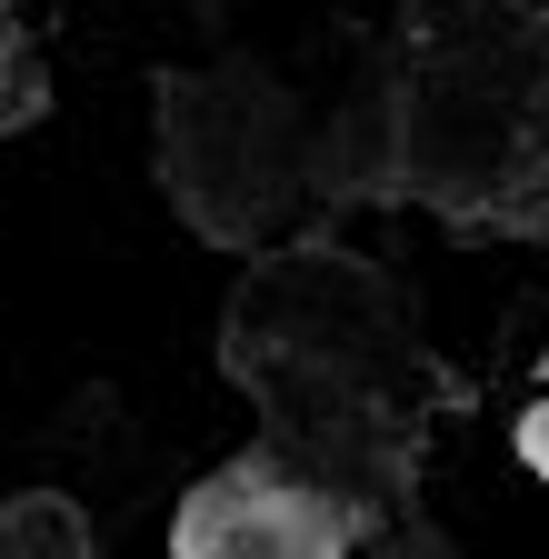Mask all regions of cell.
Returning a JSON list of instances; mask_svg holds the SVG:
<instances>
[{
  "instance_id": "6da1fadb",
  "label": "cell",
  "mask_w": 549,
  "mask_h": 559,
  "mask_svg": "<svg viewBox=\"0 0 549 559\" xmlns=\"http://www.w3.org/2000/svg\"><path fill=\"white\" fill-rule=\"evenodd\" d=\"M180 559H339V530L330 510L290 500L281 479L230 469L180 510Z\"/></svg>"
}]
</instances>
